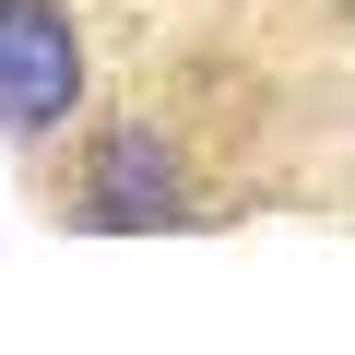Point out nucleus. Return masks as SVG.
Masks as SVG:
<instances>
[{
	"mask_svg": "<svg viewBox=\"0 0 355 355\" xmlns=\"http://www.w3.org/2000/svg\"><path fill=\"white\" fill-rule=\"evenodd\" d=\"M83 119V36L60 0H0V142H48Z\"/></svg>",
	"mask_w": 355,
	"mask_h": 355,
	"instance_id": "1",
	"label": "nucleus"
},
{
	"mask_svg": "<svg viewBox=\"0 0 355 355\" xmlns=\"http://www.w3.org/2000/svg\"><path fill=\"white\" fill-rule=\"evenodd\" d=\"M71 214H83V225H154V214H178V166H166L154 119L95 130V166H83V202H71Z\"/></svg>",
	"mask_w": 355,
	"mask_h": 355,
	"instance_id": "2",
	"label": "nucleus"
}]
</instances>
